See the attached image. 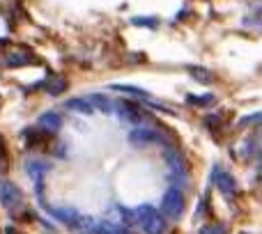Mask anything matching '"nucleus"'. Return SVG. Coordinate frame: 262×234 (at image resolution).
<instances>
[{
	"label": "nucleus",
	"mask_w": 262,
	"mask_h": 234,
	"mask_svg": "<svg viewBox=\"0 0 262 234\" xmlns=\"http://www.w3.org/2000/svg\"><path fill=\"white\" fill-rule=\"evenodd\" d=\"M131 143L134 145H149V143H157L159 140V133L157 131H152V129H136V131H131Z\"/></svg>",
	"instance_id": "nucleus-7"
},
{
	"label": "nucleus",
	"mask_w": 262,
	"mask_h": 234,
	"mask_svg": "<svg viewBox=\"0 0 262 234\" xmlns=\"http://www.w3.org/2000/svg\"><path fill=\"white\" fill-rule=\"evenodd\" d=\"M118 110H120V115H122V120H127V122H140L143 120V113H140L134 104H129V101H122Z\"/></svg>",
	"instance_id": "nucleus-10"
},
{
	"label": "nucleus",
	"mask_w": 262,
	"mask_h": 234,
	"mask_svg": "<svg viewBox=\"0 0 262 234\" xmlns=\"http://www.w3.org/2000/svg\"><path fill=\"white\" fill-rule=\"evenodd\" d=\"M200 234H226V227L223 225H205Z\"/></svg>",
	"instance_id": "nucleus-16"
},
{
	"label": "nucleus",
	"mask_w": 262,
	"mask_h": 234,
	"mask_svg": "<svg viewBox=\"0 0 262 234\" xmlns=\"http://www.w3.org/2000/svg\"><path fill=\"white\" fill-rule=\"evenodd\" d=\"M124 232L127 230H124L122 225H115V223H99L95 234H124Z\"/></svg>",
	"instance_id": "nucleus-12"
},
{
	"label": "nucleus",
	"mask_w": 262,
	"mask_h": 234,
	"mask_svg": "<svg viewBox=\"0 0 262 234\" xmlns=\"http://www.w3.org/2000/svg\"><path fill=\"white\" fill-rule=\"evenodd\" d=\"M90 101H92V104H95V108H101V110H104V113H113V106H111L108 101L104 99V97H92Z\"/></svg>",
	"instance_id": "nucleus-14"
},
{
	"label": "nucleus",
	"mask_w": 262,
	"mask_h": 234,
	"mask_svg": "<svg viewBox=\"0 0 262 234\" xmlns=\"http://www.w3.org/2000/svg\"><path fill=\"white\" fill-rule=\"evenodd\" d=\"M0 202H3V207H7V209L21 207V204H23V195H21V191H18V186L5 181V184L0 186Z\"/></svg>",
	"instance_id": "nucleus-4"
},
{
	"label": "nucleus",
	"mask_w": 262,
	"mask_h": 234,
	"mask_svg": "<svg viewBox=\"0 0 262 234\" xmlns=\"http://www.w3.org/2000/svg\"><path fill=\"white\" fill-rule=\"evenodd\" d=\"M134 221L143 227L145 234H163L166 232V221H163V216L154 207H149V204H143V207L136 209Z\"/></svg>",
	"instance_id": "nucleus-2"
},
{
	"label": "nucleus",
	"mask_w": 262,
	"mask_h": 234,
	"mask_svg": "<svg viewBox=\"0 0 262 234\" xmlns=\"http://www.w3.org/2000/svg\"><path fill=\"white\" fill-rule=\"evenodd\" d=\"M5 158H7V149H5V143L0 138V161H5Z\"/></svg>",
	"instance_id": "nucleus-17"
},
{
	"label": "nucleus",
	"mask_w": 262,
	"mask_h": 234,
	"mask_svg": "<svg viewBox=\"0 0 262 234\" xmlns=\"http://www.w3.org/2000/svg\"><path fill=\"white\" fill-rule=\"evenodd\" d=\"M51 214H53L58 221H62L67 227L76 230L78 234H95L97 232V225H99L95 218L83 216V214L74 212V209H53Z\"/></svg>",
	"instance_id": "nucleus-1"
},
{
	"label": "nucleus",
	"mask_w": 262,
	"mask_h": 234,
	"mask_svg": "<svg viewBox=\"0 0 262 234\" xmlns=\"http://www.w3.org/2000/svg\"><path fill=\"white\" fill-rule=\"evenodd\" d=\"M39 126L53 133V131H58L60 126H62V120H60L58 113H44V115L39 117Z\"/></svg>",
	"instance_id": "nucleus-9"
},
{
	"label": "nucleus",
	"mask_w": 262,
	"mask_h": 234,
	"mask_svg": "<svg viewBox=\"0 0 262 234\" xmlns=\"http://www.w3.org/2000/svg\"><path fill=\"white\" fill-rule=\"evenodd\" d=\"M161 212H163V216L175 218V221L182 216V212H184V198H182V193L177 189H170L166 195H163Z\"/></svg>",
	"instance_id": "nucleus-3"
},
{
	"label": "nucleus",
	"mask_w": 262,
	"mask_h": 234,
	"mask_svg": "<svg viewBox=\"0 0 262 234\" xmlns=\"http://www.w3.org/2000/svg\"><path fill=\"white\" fill-rule=\"evenodd\" d=\"M67 108L69 110H76V113H83V115H92L95 113V104L90 99H69L67 101Z\"/></svg>",
	"instance_id": "nucleus-8"
},
{
	"label": "nucleus",
	"mask_w": 262,
	"mask_h": 234,
	"mask_svg": "<svg viewBox=\"0 0 262 234\" xmlns=\"http://www.w3.org/2000/svg\"><path fill=\"white\" fill-rule=\"evenodd\" d=\"M189 72H191V76H193V78H198V81H203V83H209V81H212V74H209L207 69H200V67H191Z\"/></svg>",
	"instance_id": "nucleus-13"
},
{
	"label": "nucleus",
	"mask_w": 262,
	"mask_h": 234,
	"mask_svg": "<svg viewBox=\"0 0 262 234\" xmlns=\"http://www.w3.org/2000/svg\"><path fill=\"white\" fill-rule=\"evenodd\" d=\"M260 172H262V166H260Z\"/></svg>",
	"instance_id": "nucleus-19"
},
{
	"label": "nucleus",
	"mask_w": 262,
	"mask_h": 234,
	"mask_svg": "<svg viewBox=\"0 0 262 234\" xmlns=\"http://www.w3.org/2000/svg\"><path fill=\"white\" fill-rule=\"evenodd\" d=\"M46 90H49L53 97H58V95H62V92L67 90V83H64L62 76H53V78L46 81Z\"/></svg>",
	"instance_id": "nucleus-11"
},
{
	"label": "nucleus",
	"mask_w": 262,
	"mask_h": 234,
	"mask_svg": "<svg viewBox=\"0 0 262 234\" xmlns=\"http://www.w3.org/2000/svg\"><path fill=\"white\" fill-rule=\"evenodd\" d=\"M7 234H16V232H14V230H7Z\"/></svg>",
	"instance_id": "nucleus-18"
},
{
	"label": "nucleus",
	"mask_w": 262,
	"mask_h": 234,
	"mask_svg": "<svg viewBox=\"0 0 262 234\" xmlns=\"http://www.w3.org/2000/svg\"><path fill=\"white\" fill-rule=\"evenodd\" d=\"M214 97L212 95H205V97H189V104H195V106H207L212 104Z\"/></svg>",
	"instance_id": "nucleus-15"
},
{
	"label": "nucleus",
	"mask_w": 262,
	"mask_h": 234,
	"mask_svg": "<svg viewBox=\"0 0 262 234\" xmlns=\"http://www.w3.org/2000/svg\"><path fill=\"white\" fill-rule=\"evenodd\" d=\"M214 181H216V186H219V191H221V193H226V195H235L237 193V181H235V177H232L230 172L216 170Z\"/></svg>",
	"instance_id": "nucleus-6"
},
{
	"label": "nucleus",
	"mask_w": 262,
	"mask_h": 234,
	"mask_svg": "<svg viewBox=\"0 0 262 234\" xmlns=\"http://www.w3.org/2000/svg\"><path fill=\"white\" fill-rule=\"evenodd\" d=\"M5 62L9 64V67H30V64H35V55L30 53V51H12V53L5 55Z\"/></svg>",
	"instance_id": "nucleus-5"
}]
</instances>
